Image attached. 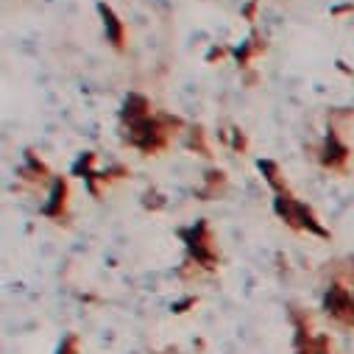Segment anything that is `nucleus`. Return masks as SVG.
I'll return each instance as SVG.
<instances>
[{"label":"nucleus","instance_id":"20e7f679","mask_svg":"<svg viewBox=\"0 0 354 354\" xmlns=\"http://www.w3.org/2000/svg\"><path fill=\"white\" fill-rule=\"evenodd\" d=\"M324 307H326V313H332L335 318H346L348 310L354 307V304H351V293H348L346 288H340V285H332V288L326 290Z\"/></svg>","mask_w":354,"mask_h":354},{"label":"nucleus","instance_id":"1a4fd4ad","mask_svg":"<svg viewBox=\"0 0 354 354\" xmlns=\"http://www.w3.org/2000/svg\"><path fill=\"white\" fill-rule=\"evenodd\" d=\"M259 170L265 173V179H268V185L271 187H277V190H282L285 185H282V179H279V167H277V162H268V159H265V162H259Z\"/></svg>","mask_w":354,"mask_h":354},{"label":"nucleus","instance_id":"6e6552de","mask_svg":"<svg viewBox=\"0 0 354 354\" xmlns=\"http://www.w3.org/2000/svg\"><path fill=\"white\" fill-rule=\"evenodd\" d=\"M148 109H151L148 98H145V95H137V93H131V95L126 98V104H123V118L131 123V120L148 118Z\"/></svg>","mask_w":354,"mask_h":354},{"label":"nucleus","instance_id":"423d86ee","mask_svg":"<svg viewBox=\"0 0 354 354\" xmlns=\"http://www.w3.org/2000/svg\"><path fill=\"white\" fill-rule=\"evenodd\" d=\"M98 12H101V17H104V31H106V39L115 45V48H123V39H126V28H123V23L118 20V15L106 6V3H101L98 6Z\"/></svg>","mask_w":354,"mask_h":354},{"label":"nucleus","instance_id":"0eeeda50","mask_svg":"<svg viewBox=\"0 0 354 354\" xmlns=\"http://www.w3.org/2000/svg\"><path fill=\"white\" fill-rule=\"evenodd\" d=\"M64 204H67V185L62 179H56L53 182V190H50V201L42 207V215L45 218H62Z\"/></svg>","mask_w":354,"mask_h":354},{"label":"nucleus","instance_id":"f03ea898","mask_svg":"<svg viewBox=\"0 0 354 354\" xmlns=\"http://www.w3.org/2000/svg\"><path fill=\"white\" fill-rule=\"evenodd\" d=\"M274 207H277L279 218H282L285 223H290L293 229H307V232H313V234H318V237H329V232H326L324 226H318L315 215H313V212H310L304 204H299L296 198L279 196V198L274 201Z\"/></svg>","mask_w":354,"mask_h":354},{"label":"nucleus","instance_id":"39448f33","mask_svg":"<svg viewBox=\"0 0 354 354\" xmlns=\"http://www.w3.org/2000/svg\"><path fill=\"white\" fill-rule=\"evenodd\" d=\"M346 159H348V148L337 140V134L329 129V137H326V145H324V153H321V162L326 165V167H335V170H340L343 165H346Z\"/></svg>","mask_w":354,"mask_h":354},{"label":"nucleus","instance_id":"7ed1b4c3","mask_svg":"<svg viewBox=\"0 0 354 354\" xmlns=\"http://www.w3.org/2000/svg\"><path fill=\"white\" fill-rule=\"evenodd\" d=\"M179 234H182V240L187 243L190 257H193L198 265H204V268H215L218 257H215V251H212V245H209V229H207L204 221H198L193 229H182Z\"/></svg>","mask_w":354,"mask_h":354},{"label":"nucleus","instance_id":"9d476101","mask_svg":"<svg viewBox=\"0 0 354 354\" xmlns=\"http://www.w3.org/2000/svg\"><path fill=\"white\" fill-rule=\"evenodd\" d=\"M59 354H75V337H67V340L59 346Z\"/></svg>","mask_w":354,"mask_h":354},{"label":"nucleus","instance_id":"f257e3e1","mask_svg":"<svg viewBox=\"0 0 354 354\" xmlns=\"http://www.w3.org/2000/svg\"><path fill=\"white\" fill-rule=\"evenodd\" d=\"M129 142L142 153H156L165 148V126L153 118H140L129 123Z\"/></svg>","mask_w":354,"mask_h":354}]
</instances>
